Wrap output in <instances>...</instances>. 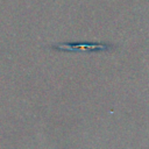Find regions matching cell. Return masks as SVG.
<instances>
[{"instance_id": "1", "label": "cell", "mask_w": 149, "mask_h": 149, "mask_svg": "<svg viewBox=\"0 0 149 149\" xmlns=\"http://www.w3.org/2000/svg\"><path fill=\"white\" fill-rule=\"evenodd\" d=\"M112 45L107 43H88V42H68L52 45V49L61 51H105L111 49Z\"/></svg>"}]
</instances>
